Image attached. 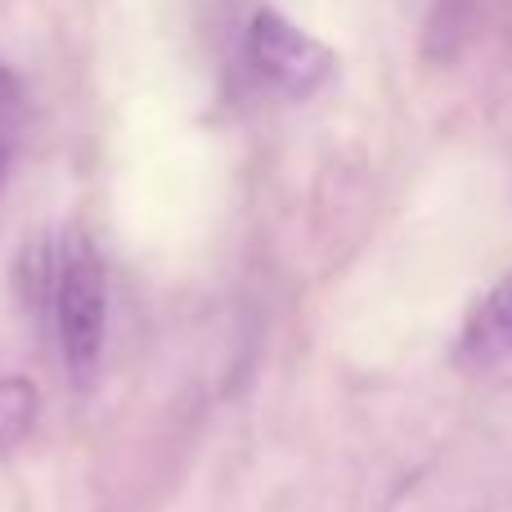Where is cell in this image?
<instances>
[{"label":"cell","instance_id":"277c9868","mask_svg":"<svg viewBox=\"0 0 512 512\" xmlns=\"http://www.w3.org/2000/svg\"><path fill=\"white\" fill-rule=\"evenodd\" d=\"M36 423V387L27 378L0 382V454L14 450Z\"/></svg>","mask_w":512,"mask_h":512},{"label":"cell","instance_id":"8992f818","mask_svg":"<svg viewBox=\"0 0 512 512\" xmlns=\"http://www.w3.org/2000/svg\"><path fill=\"white\" fill-rule=\"evenodd\" d=\"M9 162H14V140H9L5 122H0V189H5V176H9Z\"/></svg>","mask_w":512,"mask_h":512},{"label":"cell","instance_id":"7a4b0ae2","mask_svg":"<svg viewBox=\"0 0 512 512\" xmlns=\"http://www.w3.org/2000/svg\"><path fill=\"white\" fill-rule=\"evenodd\" d=\"M252 68L283 99H310L337 77V54L274 9H261L248 27Z\"/></svg>","mask_w":512,"mask_h":512},{"label":"cell","instance_id":"6da1fadb","mask_svg":"<svg viewBox=\"0 0 512 512\" xmlns=\"http://www.w3.org/2000/svg\"><path fill=\"white\" fill-rule=\"evenodd\" d=\"M50 310L59 328L63 364L81 382L95 373L99 351H104V324H108V283L104 261L86 234H72L63 252L54 256V283H50Z\"/></svg>","mask_w":512,"mask_h":512},{"label":"cell","instance_id":"3957f363","mask_svg":"<svg viewBox=\"0 0 512 512\" xmlns=\"http://www.w3.org/2000/svg\"><path fill=\"white\" fill-rule=\"evenodd\" d=\"M454 364L468 373H495L512 364V270L472 301L454 342Z\"/></svg>","mask_w":512,"mask_h":512},{"label":"cell","instance_id":"5b68a950","mask_svg":"<svg viewBox=\"0 0 512 512\" xmlns=\"http://www.w3.org/2000/svg\"><path fill=\"white\" fill-rule=\"evenodd\" d=\"M14 104H18V81L9 68H0V113H9Z\"/></svg>","mask_w":512,"mask_h":512}]
</instances>
